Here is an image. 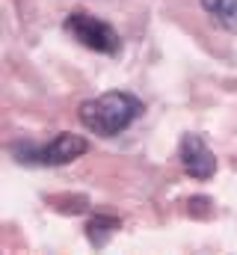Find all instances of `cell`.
<instances>
[{
  "instance_id": "cell-7",
  "label": "cell",
  "mask_w": 237,
  "mask_h": 255,
  "mask_svg": "<svg viewBox=\"0 0 237 255\" xmlns=\"http://www.w3.org/2000/svg\"><path fill=\"white\" fill-rule=\"evenodd\" d=\"M187 205H190L187 211H190V214H199V217H208V214L214 211V208H211V199H205V196H193Z\"/></svg>"
},
{
  "instance_id": "cell-6",
  "label": "cell",
  "mask_w": 237,
  "mask_h": 255,
  "mask_svg": "<svg viewBox=\"0 0 237 255\" xmlns=\"http://www.w3.org/2000/svg\"><path fill=\"white\" fill-rule=\"evenodd\" d=\"M208 15H214L223 27L237 30V0H199Z\"/></svg>"
},
{
  "instance_id": "cell-2",
  "label": "cell",
  "mask_w": 237,
  "mask_h": 255,
  "mask_svg": "<svg viewBox=\"0 0 237 255\" xmlns=\"http://www.w3.org/2000/svg\"><path fill=\"white\" fill-rule=\"evenodd\" d=\"M9 151L24 166H65V163L83 157L89 151V142L80 133L59 130L54 139H48L42 145H36V142H15Z\"/></svg>"
},
{
  "instance_id": "cell-1",
  "label": "cell",
  "mask_w": 237,
  "mask_h": 255,
  "mask_svg": "<svg viewBox=\"0 0 237 255\" xmlns=\"http://www.w3.org/2000/svg\"><path fill=\"white\" fill-rule=\"evenodd\" d=\"M145 104L130 92H104L77 107L80 125L98 136H118L142 116Z\"/></svg>"
},
{
  "instance_id": "cell-3",
  "label": "cell",
  "mask_w": 237,
  "mask_h": 255,
  "mask_svg": "<svg viewBox=\"0 0 237 255\" xmlns=\"http://www.w3.org/2000/svg\"><path fill=\"white\" fill-rule=\"evenodd\" d=\"M62 30L80 42L83 48L95 51V54H107V57H118L121 54V39L118 33L101 18L89 15V12H68L62 21Z\"/></svg>"
},
{
  "instance_id": "cell-4",
  "label": "cell",
  "mask_w": 237,
  "mask_h": 255,
  "mask_svg": "<svg viewBox=\"0 0 237 255\" xmlns=\"http://www.w3.org/2000/svg\"><path fill=\"white\" fill-rule=\"evenodd\" d=\"M178 157H181L184 172H187L190 178H196V181H208V178H214V172H217V157H214V151L208 148V142H205L199 133H184V136H181Z\"/></svg>"
},
{
  "instance_id": "cell-5",
  "label": "cell",
  "mask_w": 237,
  "mask_h": 255,
  "mask_svg": "<svg viewBox=\"0 0 237 255\" xmlns=\"http://www.w3.org/2000/svg\"><path fill=\"white\" fill-rule=\"evenodd\" d=\"M118 226H121V223H118L116 217L95 214V217L86 223V241H89L92 247H98V250H101V247H107V241L118 232Z\"/></svg>"
}]
</instances>
